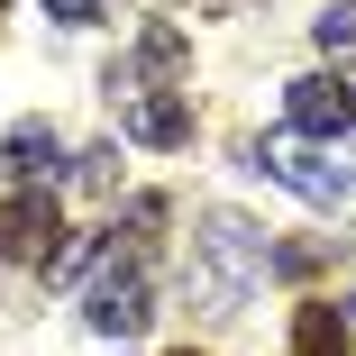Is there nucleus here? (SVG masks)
Instances as JSON below:
<instances>
[{
	"mask_svg": "<svg viewBox=\"0 0 356 356\" xmlns=\"http://www.w3.org/2000/svg\"><path fill=\"white\" fill-rule=\"evenodd\" d=\"M311 37L329 55V74H347V64H356V0H329V10L311 19Z\"/></svg>",
	"mask_w": 356,
	"mask_h": 356,
	"instance_id": "nucleus-10",
	"label": "nucleus"
},
{
	"mask_svg": "<svg viewBox=\"0 0 356 356\" xmlns=\"http://www.w3.org/2000/svg\"><path fill=\"white\" fill-rule=\"evenodd\" d=\"M183 64H192V46H183V28H174V19H156L147 37H137V64H110V92H119V83H137V74H147V83H174Z\"/></svg>",
	"mask_w": 356,
	"mask_h": 356,
	"instance_id": "nucleus-7",
	"label": "nucleus"
},
{
	"mask_svg": "<svg viewBox=\"0 0 356 356\" xmlns=\"http://www.w3.org/2000/svg\"><path fill=\"white\" fill-rule=\"evenodd\" d=\"M46 10H55L64 28H92V19H101V0H46Z\"/></svg>",
	"mask_w": 356,
	"mask_h": 356,
	"instance_id": "nucleus-12",
	"label": "nucleus"
},
{
	"mask_svg": "<svg viewBox=\"0 0 356 356\" xmlns=\"http://www.w3.org/2000/svg\"><path fill=\"white\" fill-rule=\"evenodd\" d=\"M265 265V238H256V220H238V210H210L201 220V265H192V283H201V302H238L247 293V274Z\"/></svg>",
	"mask_w": 356,
	"mask_h": 356,
	"instance_id": "nucleus-2",
	"label": "nucleus"
},
{
	"mask_svg": "<svg viewBox=\"0 0 356 356\" xmlns=\"http://www.w3.org/2000/svg\"><path fill=\"white\" fill-rule=\"evenodd\" d=\"M0 165H10V174H19V183L37 192V183H46V174L64 165V137H55L46 119H19L10 137H0Z\"/></svg>",
	"mask_w": 356,
	"mask_h": 356,
	"instance_id": "nucleus-8",
	"label": "nucleus"
},
{
	"mask_svg": "<svg viewBox=\"0 0 356 356\" xmlns=\"http://www.w3.org/2000/svg\"><path fill=\"white\" fill-rule=\"evenodd\" d=\"M183 356H192V347H183Z\"/></svg>",
	"mask_w": 356,
	"mask_h": 356,
	"instance_id": "nucleus-13",
	"label": "nucleus"
},
{
	"mask_svg": "<svg viewBox=\"0 0 356 356\" xmlns=\"http://www.w3.org/2000/svg\"><path fill=\"white\" fill-rule=\"evenodd\" d=\"M74 183H83L92 201H110V192H119V147H92V156H74Z\"/></svg>",
	"mask_w": 356,
	"mask_h": 356,
	"instance_id": "nucleus-11",
	"label": "nucleus"
},
{
	"mask_svg": "<svg viewBox=\"0 0 356 356\" xmlns=\"http://www.w3.org/2000/svg\"><path fill=\"white\" fill-rule=\"evenodd\" d=\"M283 119H293V137H347V128H356L347 74H302V83H283Z\"/></svg>",
	"mask_w": 356,
	"mask_h": 356,
	"instance_id": "nucleus-5",
	"label": "nucleus"
},
{
	"mask_svg": "<svg viewBox=\"0 0 356 356\" xmlns=\"http://www.w3.org/2000/svg\"><path fill=\"white\" fill-rule=\"evenodd\" d=\"M83 320H92L101 338H137V329L156 320V283H147V256H137V247H110V256H101L92 293H83Z\"/></svg>",
	"mask_w": 356,
	"mask_h": 356,
	"instance_id": "nucleus-1",
	"label": "nucleus"
},
{
	"mask_svg": "<svg viewBox=\"0 0 356 356\" xmlns=\"http://www.w3.org/2000/svg\"><path fill=\"white\" fill-rule=\"evenodd\" d=\"M293 356H347L338 302H302V311H293Z\"/></svg>",
	"mask_w": 356,
	"mask_h": 356,
	"instance_id": "nucleus-9",
	"label": "nucleus"
},
{
	"mask_svg": "<svg viewBox=\"0 0 356 356\" xmlns=\"http://www.w3.org/2000/svg\"><path fill=\"white\" fill-rule=\"evenodd\" d=\"M247 165L274 174L283 192H302L311 210H338V192H347V165H320L311 137H265V147H247Z\"/></svg>",
	"mask_w": 356,
	"mask_h": 356,
	"instance_id": "nucleus-3",
	"label": "nucleus"
},
{
	"mask_svg": "<svg viewBox=\"0 0 356 356\" xmlns=\"http://www.w3.org/2000/svg\"><path fill=\"white\" fill-rule=\"evenodd\" d=\"M119 128L137 147H183L192 137V101L183 92H119Z\"/></svg>",
	"mask_w": 356,
	"mask_h": 356,
	"instance_id": "nucleus-6",
	"label": "nucleus"
},
{
	"mask_svg": "<svg viewBox=\"0 0 356 356\" xmlns=\"http://www.w3.org/2000/svg\"><path fill=\"white\" fill-rule=\"evenodd\" d=\"M55 247H64V210L46 192L0 201V265H55Z\"/></svg>",
	"mask_w": 356,
	"mask_h": 356,
	"instance_id": "nucleus-4",
	"label": "nucleus"
}]
</instances>
